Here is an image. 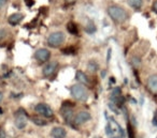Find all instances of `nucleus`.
Instances as JSON below:
<instances>
[{
    "instance_id": "36",
    "label": "nucleus",
    "mask_w": 157,
    "mask_h": 138,
    "mask_svg": "<svg viewBox=\"0 0 157 138\" xmlns=\"http://www.w3.org/2000/svg\"><path fill=\"white\" fill-rule=\"evenodd\" d=\"M156 138H157V137H156Z\"/></svg>"
},
{
    "instance_id": "12",
    "label": "nucleus",
    "mask_w": 157,
    "mask_h": 138,
    "mask_svg": "<svg viewBox=\"0 0 157 138\" xmlns=\"http://www.w3.org/2000/svg\"><path fill=\"white\" fill-rule=\"evenodd\" d=\"M23 18H24V15H23L22 13H14V14H12V15L9 16L8 20H9L10 25H12V26H16V25H18L21 22H22Z\"/></svg>"
},
{
    "instance_id": "31",
    "label": "nucleus",
    "mask_w": 157,
    "mask_h": 138,
    "mask_svg": "<svg viewBox=\"0 0 157 138\" xmlns=\"http://www.w3.org/2000/svg\"><path fill=\"white\" fill-rule=\"evenodd\" d=\"M2 100H3V93L1 92V91H0V103L2 102Z\"/></svg>"
},
{
    "instance_id": "23",
    "label": "nucleus",
    "mask_w": 157,
    "mask_h": 138,
    "mask_svg": "<svg viewBox=\"0 0 157 138\" xmlns=\"http://www.w3.org/2000/svg\"><path fill=\"white\" fill-rule=\"evenodd\" d=\"M8 37V31L6 29H0V41Z\"/></svg>"
},
{
    "instance_id": "15",
    "label": "nucleus",
    "mask_w": 157,
    "mask_h": 138,
    "mask_svg": "<svg viewBox=\"0 0 157 138\" xmlns=\"http://www.w3.org/2000/svg\"><path fill=\"white\" fill-rule=\"evenodd\" d=\"M121 94H122V89H121L120 87H115V88H113V90L111 91V100L113 102H115V100L117 99V97H120Z\"/></svg>"
},
{
    "instance_id": "8",
    "label": "nucleus",
    "mask_w": 157,
    "mask_h": 138,
    "mask_svg": "<svg viewBox=\"0 0 157 138\" xmlns=\"http://www.w3.org/2000/svg\"><path fill=\"white\" fill-rule=\"evenodd\" d=\"M90 119V114L88 111H85V110H82L80 111L75 117H74V123L76 125H81L83 123L87 122Z\"/></svg>"
},
{
    "instance_id": "2",
    "label": "nucleus",
    "mask_w": 157,
    "mask_h": 138,
    "mask_svg": "<svg viewBox=\"0 0 157 138\" xmlns=\"http://www.w3.org/2000/svg\"><path fill=\"white\" fill-rule=\"evenodd\" d=\"M71 95L80 102H85L88 97L87 91L82 84H76L71 87Z\"/></svg>"
},
{
    "instance_id": "34",
    "label": "nucleus",
    "mask_w": 157,
    "mask_h": 138,
    "mask_svg": "<svg viewBox=\"0 0 157 138\" xmlns=\"http://www.w3.org/2000/svg\"><path fill=\"white\" fill-rule=\"evenodd\" d=\"M1 114H2V109L0 108V116H1Z\"/></svg>"
},
{
    "instance_id": "5",
    "label": "nucleus",
    "mask_w": 157,
    "mask_h": 138,
    "mask_svg": "<svg viewBox=\"0 0 157 138\" xmlns=\"http://www.w3.org/2000/svg\"><path fill=\"white\" fill-rule=\"evenodd\" d=\"M35 110L39 114L45 117V118H51V117H53V114H54L52 108H51L48 104H44V103L38 104V105L35 107Z\"/></svg>"
},
{
    "instance_id": "22",
    "label": "nucleus",
    "mask_w": 157,
    "mask_h": 138,
    "mask_svg": "<svg viewBox=\"0 0 157 138\" xmlns=\"http://www.w3.org/2000/svg\"><path fill=\"white\" fill-rule=\"evenodd\" d=\"M109 108L112 110V111L114 112L115 114H120V110L117 109V108L115 107V105H114L113 103H109Z\"/></svg>"
},
{
    "instance_id": "10",
    "label": "nucleus",
    "mask_w": 157,
    "mask_h": 138,
    "mask_svg": "<svg viewBox=\"0 0 157 138\" xmlns=\"http://www.w3.org/2000/svg\"><path fill=\"white\" fill-rule=\"evenodd\" d=\"M147 88L151 92L157 94V74H153L147 79Z\"/></svg>"
},
{
    "instance_id": "33",
    "label": "nucleus",
    "mask_w": 157,
    "mask_h": 138,
    "mask_svg": "<svg viewBox=\"0 0 157 138\" xmlns=\"http://www.w3.org/2000/svg\"><path fill=\"white\" fill-rule=\"evenodd\" d=\"M105 71L101 72V77H105Z\"/></svg>"
},
{
    "instance_id": "19",
    "label": "nucleus",
    "mask_w": 157,
    "mask_h": 138,
    "mask_svg": "<svg viewBox=\"0 0 157 138\" xmlns=\"http://www.w3.org/2000/svg\"><path fill=\"white\" fill-rule=\"evenodd\" d=\"M141 58L140 57H137V56H133L132 58L130 59V63L131 65H132L135 69H138V67H140V65H141Z\"/></svg>"
},
{
    "instance_id": "6",
    "label": "nucleus",
    "mask_w": 157,
    "mask_h": 138,
    "mask_svg": "<svg viewBox=\"0 0 157 138\" xmlns=\"http://www.w3.org/2000/svg\"><path fill=\"white\" fill-rule=\"evenodd\" d=\"M51 57V52L46 48H39L36 50L35 53V58L40 62H46L48 61Z\"/></svg>"
},
{
    "instance_id": "9",
    "label": "nucleus",
    "mask_w": 157,
    "mask_h": 138,
    "mask_svg": "<svg viewBox=\"0 0 157 138\" xmlns=\"http://www.w3.org/2000/svg\"><path fill=\"white\" fill-rule=\"evenodd\" d=\"M61 114L63 118L65 119L66 123H71L72 119H73V109L71 107H69L68 105H63L61 108Z\"/></svg>"
},
{
    "instance_id": "24",
    "label": "nucleus",
    "mask_w": 157,
    "mask_h": 138,
    "mask_svg": "<svg viewBox=\"0 0 157 138\" xmlns=\"http://www.w3.org/2000/svg\"><path fill=\"white\" fill-rule=\"evenodd\" d=\"M0 138H8L7 133H6V131H5L3 127H0Z\"/></svg>"
},
{
    "instance_id": "20",
    "label": "nucleus",
    "mask_w": 157,
    "mask_h": 138,
    "mask_svg": "<svg viewBox=\"0 0 157 138\" xmlns=\"http://www.w3.org/2000/svg\"><path fill=\"white\" fill-rule=\"evenodd\" d=\"M33 122L35 124L39 125V126H44V125L48 124V122L45 120H43L42 118H40V117H33Z\"/></svg>"
},
{
    "instance_id": "13",
    "label": "nucleus",
    "mask_w": 157,
    "mask_h": 138,
    "mask_svg": "<svg viewBox=\"0 0 157 138\" xmlns=\"http://www.w3.org/2000/svg\"><path fill=\"white\" fill-rule=\"evenodd\" d=\"M75 79L82 85H90V79H88L87 75L82 71L76 72L75 73Z\"/></svg>"
},
{
    "instance_id": "1",
    "label": "nucleus",
    "mask_w": 157,
    "mask_h": 138,
    "mask_svg": "<svg viewBox=\"0 0 157 138\" xmlns=\"http://www.w3.org/2000/svg\"><path fill=\"white\" fill-rule=\"evenodd\" d=\"M108 14L117 24H122V23L126 22L128 18V14H127L126 10L123 9L122 7H118V5H111L108 8Z\"/></svg>"
},
{
    "instance_id": "17",
    "label": "nucleus",
    "mask_w": 157,
    "mask_h": 138,
    "mask_svg": "<svg viewBox=\"0 0 157 138\" xmlns=\"http://www.w3.org/2000/svg\"><path fill=\"white\" fill-rule=\"evenodd\" d=\"M98 67H99L98 63H97L96 61H94V60L90 61V62H88V64H87V70L90 72V73H95V72H97V71H98Z\"/></svg>"
},
{
    "instance_id": "16",
    "label": "nucleus",
    "mask_w": 157,
    "mask_h": 138,
    "mask_svg": "<svg viewBox=\"0 0 157 138\" xmlns=\"http://www.w3.org/2000/svg\"><path fill=\"white\" fill-rule=\"evenodd\" d=\"M96 30H97L96 25H95L92 20H90V22L87 23V25L85 26V31L88 33V34H93V33L96 32Z\"/></svg>"
},
{
    "instance_id": "21",
    "label": "nucleus",
    "mask_w": 157,
    "mask_h": 138,
    "mask_svg": "<svg viewBox=\"0 0 157 138\" xmlns=\"http://www.w3.org/2000/svg\"><path fill=\"white\" fill-rule=\"evenodd\" d=\"M63 53L65 55H74L75 54V48L74 47H67L63 49Z\"/></svg>"
},
{
    "instance_id": "30",
    "label": "nucleus",
    "mask_w": 157,
    "mask_h": 138,
    "mask_svg": "<svg viewBox=\"0 0 157 138\" xmlns=\"http://www.w3.org/2000/svg\"><path fill=\"white\" fill-rule=\"evenodd\" d=\"M66 3H68V5H71V3H74L76 1V0H65Z\"/></svg>"
},
{
    "instance_id": "27",
    "label": "nucleus",
    "mask_w": 157,
    "mask_h": 138,
    "mask_svg": "<svg viewBox=\"0 0 157 138\" xmlns=\"http://www.w3.org/2000/svg\"><path fill=\"white\" fill-rule=\"evenodd\" d=\"M25 2L27 3V5H28V7H31V5H33L35 1H33V0H25Z\"/></svg>"
},
{
    "instance_id": "26",
    "label": "nucleus",
    "mask_w": 157,
    "mask_h": 138,
    "mask_svg": "<svg viewBox=\"0 0 157 138\" xmlns=\"http://www.w3.org/2000/svg\"><path fill=\"white\" fill-rule=\"evenodd\" d=\"M111 55H112V49H111V48H109V49H108V54H107V61H108V62H110Z\"/></svg>"
},
{
    "instance_id": "14",
    "label": "nucleus",
    "mask_w": 157,
    "mask_h": 138,
    "mask_svg": "<svg viewBox=\"0 0 157 138\" xmlns=\"http://www.w3.org/2000/svg\"><path fill=\"white\" fill-rule=\"evenodd\" d=\"M128 3L135 10H140L143 5V0H128Z\"/></svg>"
},
{
    "instance_id": "3",
    "label": "nucleus",
    "mask_w": 157,
    "mask_h": 138,
    "mask_svg": "<svg viewBox=\"0 0 157 138\" xmlns=\"http://www.w3.org/2000/svg\"><path fill=\"white\" fill-rule=\"evenodd\" d=\"M65 34H63L61 31H55L52 32L48 38V44L51 47H59L61 44L65 42Z\"/></svg>"
},
{
    "instance_id": "11",
    "label": "nucleus",
    "mask_w": 157,
    "mask_h": 138,
    "mask_svg": "<svg viewBox=\"0 0 157 138\" xmlns=\"http://www.w3.org/2000/svg\"><path fill=\"white\" fill-rule=\"evenodd\" d=\"M51 135H52L53 138H66L67 131L61 126H55L53 127L52 132H51Z\"/></svg>"
},
{
    "instance_id": "18",
    "label": "nucleus",
    "mask_w": 157,
    "mask_h": 138,
    "mask_svg": "<svg viewBox=\"0 0 157 138\" xmlns=\"http://www.w3.org/2000/svg\"><path fill=\"white\" fill-rule=\"evenodd\" d=\"M67 30L69 31L71 34H78V27L73 22H70L67 24Z\"/></svg>"
},
{
    "instance_id": "29",
    "label": "nucleus",
    "mask_w": 157,
    "mask_h": 138,
    "mask_svg": "<svg viewBox=\"0 0 157 138\" xmlns=\"http://www.w3.org/2000/svg\"><path fill=\"white\" fill-rule=\"evenodd\" d=\"M6 2H7V0H0V9H2L5 7Z\"/></svg>"
},
{
    "instance_id": "7",
    "label": "nucleus",
    "mask_w": 157,
    "mask_h": 138,
    "mask_svg": "<svg viewBox=\"0 0 157 138\" xmlns=\"http://www.w3.org/2000/svg\"><path fill=\"white\" fill-rule=\"evenodd\" d=\"M57 67H58V64H57L56 61L48 62L43 69V75L45 76V77H51V76H53L56 73Z\"/></svg>"
},
{
    "instance_id": "35",
    "label": "nucleus",
    "mask_w": 157,
    "mask_h": 138,
    "mask_svg": "<svg viewBox=\"0 0 157 138\" xmlns=\"http://www.w3.org/2000/svg\"><path fill=\"white\" fill-rule=\"evenodd\" d=\"M94 138H101V137H94Z\"/></svg>"
},
{
    "instance_id": "28",
    "label": "nucleus",
    "mask_w": 157,
    "mask_h": 138,
    "mask_svg": "<svg viewBox=\"0 0 157 138\" xmlns=\"http://www.w3.org/2000/svg\"><path fill=\"white\" fill-rule=\"evenodd\" d=\"M152 10L155 12V13H157V0L155 1L154 3H153V7H152Z\"/></svg>"
},
{
    "instance_id": "32",
    "label": "nucleus",
    "mask_w": 157,
    "mask_h": 138,
    "mask_svg": "<svg viewBox=\"0 0 157 138\" xmlns=\"http://www.w3.org/2000/svg\"><path fill=\"white\" fill-rule=\"evenodd\" d=\"M115 82H116V80H115V78H114V77H111V78H110V84H111V82H112V84H114Z\"/></svg>"
},
{
    "instance_id": "4",
    "label": "nucleus",
    "mask_w": 157,
    "mask_h": 138,
    "mask_svg": "<svg viewBox=\"0 0 157 138\" xmlns=\"http://www.w3.org/2000/svg\"><path fill=\"white\" fill-rule=\"evenodd\" d=\"M27 122H28V116H27L26 110H24L23 108H20V109L16 111V114H15L16 127L20 129H24L27 125Z\"/></svg>"
},
{
    "instance_id": "25",
    "label": "nucleus",
    "mask_w": 157,
    "mask_h": 138,
    "mask_svg": "<svg viewBox=\"0 0 157 138\" xmlns=\"http://www.w3.org/2000/svg\"><path fill=\"white\" fill-rule=\"evenodd\" d=\"M152 123L154 126H157V110L155 111V114L153 117V120H152Z\"/></svg>"
}]
</instances>
